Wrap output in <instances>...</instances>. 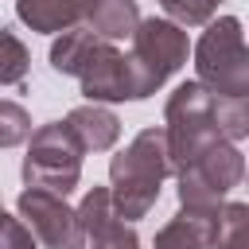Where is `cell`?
I'll list each match as a JSON object with an SVG mask.
<instances>
[{
  "label": "cell",
  "mask_w": 249,
  "mask_h": 249,
  "mask_svg": "<svg viewBox=\"0 0 249 249\" xmlns=\"http://www.w3.org/2000/svg\"><path fill=\"white\" fill-rule=\"evenodd\" d=\"M171 175L167 163V144H163V128H140L113 160H109V195H113V210L121 222H136L144 218L156 198H160V183Z\"/></svg>",
  "instance_id": "6da1fadb"
},
{
  "label": "cell",
  "mask_w": 249,
  "mask_h": 249,
  "mask_svg": "<svg viewBox=\"0 0 249 249\" xmlns=\"http://www.w3.org/2000/svg\"><path fill=\"white\" fill-rule=\"evenodd\" d=\"M128 39H132V51L124 54L128 86H132V101H144L187 62L191 39H187V27L171 23L167 16L140 19Z\"/></svg>",
  "instance_id": "7a4b0ae2"
},
{
  "label": "cell",
  "mask_w": 249,
  "mask_h": 249,
  "mask_svg": "<svg viewBox=\"0 0 249 249\" xmlns=\"http://www.w3.org/2000/svg\"><path fill=\"white\" fill-rule=\"evenodd\" d=\"M206 31L195 43V82L214 97H245L249 93V51L237 16H222L202 23Z\"/></svg>",
  "instance_id": "3957f363"
},
{
  "label": "cell",
  "mask_w": 249,
  "mask_h": 249,
  "mask_svg": "<svg viewBox=\"0 0 249 249\" xmlns=\"http://www.w3.org/2000/svg\"><path fill=\"white\" fill-rule=\"evenodd\" d=\"M214 140H222L218 136V121H214V93L202 89L198 82L175 86V93L163 105V144H167L171 175L183 171Z\"/></svg>",
  "instance_id": "277c9868"
},
{
  "label": "cell",
  "mask_w": 249,
  "mask_h": 249,
  "mask_svg": "<svg viewBox=\"0 0 249 249\" xmlns=\"http://www.w3.org/2000/svg\"><path fill=\"white\" fill-rule=\"evenodd\" d=\"M27 156H23V183L27 187H43V191H54V195H70L82 179V148L74 140V132L66 128V121H51V124H39L31 128L27 136Z\"/></svg>",
  "instance_id": "5b68a950"
},
{
  "label": "cell",
  "mask_w": 249,
  "mask_h": 249,
  "mask_svg": "<svg viewBox=\"0 0 249 249\" xmlns=\"http://www.w3.org/2000/svg\"><path fill=\"white\" fill-rule=\"evenodd\" d=\"M175 179H179V206L183 210L214 214L226 202V195L245 179V156H241L237 144L214 140L183 171H175Z\"/></svg>",
  "instance_id": "8992f818"
},
{
  "label": "cell",
  "mask_w": 249,
  "mask_h": 249,
  "mask_svg": "<svg viewBox=\"0 0 249 249\" xmlns=\"http://www.w3.org/2000/svg\"><path fill=\"white\" fill-rule=\"evenodd\" d=\"M16 210L43 249H86L82 222L62 195L43 191V187H23L16 198Z\"/></svg>",
  "instance_id": "52a82bcc"
},
{
  "label": "cell",
  "mask_w": 249,
  "mask_h": 249,
  "mask_svg": "<svg viewBox=\"0 0 249 249\" xmlns=\"http://www.w3.org/2000/svg\"><path fill=\"white\" fill-rule=\"evenodd\" d=\"M78 86L89 101L109 105V101H132V86H128V66L124 54L117 51V43H97V51L89 54V62L78 74Z\"/></svg>",
  "instance_id": "ba28073f"
},
{
  "label": "cell",
  "mask_w": 249,
  "mask_h": 249,
  "mask_svg": "<svg viewBox=\"0 0 249 249\" xmlns=\"http://www.w3.org/2000/svg\"><path fill=\"white\" fill-rule=\"evenodd\" d=\"M93 0H16L19 23H27L39 35H58L78 23H86Z\"/></svg>",
  "instance_id": "9c48e42d"
},
{
  "label": "cell",
  "mask_w": 249,
  "mask_h": 249,
  "mask_svg": "<svg viewBox=\"0 0 249 249\" xmlns=\"http://www.w3.org/2000/svg\"><path fill=\"white\" fill-rule=\"evenodd\" d=\"M66 128L74 132L78 148L82 152H109L117 140H121V121L113 109L89 101V105H78L66 113Z\"/></svg>",
  "instance_id": "30bf717a"
},
{
  "label": "cell",
  "mask_w": 249,
  "mask_h": 249,
  "mask_svg": "<svg viewBox=\"0 0 249 249\" xmlns=\"http://www.w3.org/2000/svg\"><path fill=\"white\" fill-rule=\"evenodd\" d=\"M214 226H218V210L202 214V210H179L152 241V249H210L214 241Z\"/></svg>",
  "instance_id": "8fae6325"
},
{
  "label": "cell",
  "mask_w": 249,
  "mask_h": 249,
  "mask_svg": "<svg viewBox=\"0 0 249 249\" xmlns=\"http://www.w3.org/2000/svg\"><path fill=\"white\" fill-rule=\"evenodd\" d=\"M86 23H89V31H93L97 39L121 43V39H128V35L136 31L140 8H136V0H93Z\"/></svg>",
  "instance_id": "7c38bea8"
},
{
  "label": "cell",
  "mask_w": 249,
  "mask_h": 249,
  "mask_svg": "<svg viewBox=\"0 0 249 249\" xmlns=\"http://www.w3.org/2000/svg\"><path fill=\"white\" fill-rule=\"evenodd\" d=\"M97 35L89 31V27H70V31H58V39L51 43V66L58 70V74H70V78H78L82 74V66L89 62V54L97 51Z\"/></svg>",
  "instance_id": "4fadbf2b"
},
{
  "label": "cell",
  "mask_w": 249,
  "mask_h": 249,
  "mask_svg": "<svg viewBox=\"0 0 249 249\" xmlns=\"http://www.w3.org/2000/svg\"><path fill=\"white\" fill-rule=\"evenodd\" d=\"M74 214H78L86 237L97 233V230H105L109 222H117V210H113V195H109V187H89V191L82 195V202L74 206Z\"/></svg>",
  "instance_id": "5bb4252c"
},
{
  "label": "cell",
  "mask_w": 249,
  "mask_h": 249,
  "mask_svg": "<svg viewBox=\"0 0 249 249\" xmlns=\"http://www.w3.org/2000/svg\"><path fill=\"white\" fill-rule=\"evenodd\" d=\"M245 222H249V206L245 202H222L210 249H245Z\"/></svg>",
  "instance_id": "9a60e30c"
},
{
  "label": "cell",
  "mask_w": 249,
  "mask_h": 249,
  "mask_svg": "<svg viewBox=\"0 0 249 249\" xmlns=\"http://www.w3.org/2000/svg\"><path fill=\"white\" fill-rule=\"evenodd\" d=\"M214 121H218V136L237 144L249 136V101L245 97H214Z\"/></svg>",
  "instance_id": "2e32d148"
},
{
  "label": "cell",
  "mask_w": 249,
  "mask_h": 249,
  "mask_svg": "<svg viewBox=\"0 0 249 249\" xmlns=\"http://www.w3.org/2000/svg\"><path fill=\"white\" fill-rule=\"evenodd\" d=\"M31 54L23 47L19 35H12L8 27H0V86H19L27 78Z\"/></svg>",
  "instance_id": "e0dca14e"
},
{
  "label": "cell",
  "mask_w": 249,
  "mask_h": 249,
  "mask_svg": "<svg viewBox=\"0 0 249 249\" xmlns=\"http://www.w3.org/2000/svg\"><path fill=\"white\" fill-rule=\"evenodd\" d=\"M31 136V113L19 101H0V148H16Z\"/></svg>",
  "instance_id": "ac0fdd59"
},
{
  "label": "cell",
  "mask_w": 249,
  "mask_h": 249,
  "mask_svg": "<svg viewBox=\"0 0 249 249\" xmlns=\"http://www.w3.org/2000/svg\"><path fill=\"white\" fill-rule=\"evenodd\" d=\"M218 4H222V0H163V12H167V19L179 23V27H202V23L214 19Z\"/></svg>",
  "instance_id": "d6986e66"
},
{
  "label": "cell",
  "mask_w": 249,
  "mask_h": 249,
  "mask_svg": "<svg viewBox=\"0 0 249 249\" xmlns=\"http://www.w3.org/2000/svg\"><path fill=\"white\" fill-rule=\"evenodd\" d=\"M89 241V249H140V237H136V230L128 226V222H109L105 230H97V233H89L86 237Z\"/></svg>",
  "instance_id": "ffe728a7"
},
{
  "label": "cell",
  "mask_w": 249,
  "mask_h": 249,
  "mask_svg": "<svg viewBox=\"0 0 249 249\" xmlns=\"http://www.w3.org/2000/svg\"><path fill=\"white\" fill-rule=\"evenodd\" d=\"M0 249H39V241L23 226V218H12L8 210H0Z\"/></svg>",
  "instance_id": "44dd1931"
},
{
  "label": "cell",
  "mask_w": 249,
  "mask_h": 249,
  "mask_svg": "<svg viewBox=\"0 0 249 249\" xmlns=\"http://www.w3.org/2000/svg\"><path fill=\"white\" fill-rule=\"evenodd\" d=\"M0 210H4V206H0Z\"/></svg>",
  "instance_id": "7402d4cb"
},
{
  "label": "cell",
  "mask_w": 249,
  "mask_h": 249,
  "mask_svg": "<svg viewBox=\"0 0 249 249\" xmlns=\"http://www.w3.org/2000/svg\"><path fill=\"white\" fill-rule=\"evenodd\" d=\"M160 4H163V0H160Z\"/></svg>",
  "instance_id": "603a6c76"
}]
</instances>
